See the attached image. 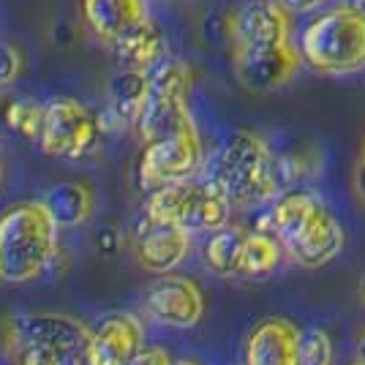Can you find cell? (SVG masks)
<instances>
[{
	"label": "cell",
	"mask_w": 365,
	"mask_h": 365,
	"mask_svg": "<svg viewBox=\"0 0 365 365\" xmlns=\"http://www.w3.org/2000/svg\"><path fill=\"white\" fill-rule=\"evenodd\" d=\"M254 229L273 235L284 251L305 270H319L341 257L346 229L330 205L311 188H289L264 205Z\"/></svg>",
	"instance_id": "6da1fadb"
},
{
	"label": "cell",
	"mask_w": 365,
	"mask_h": 365,
	"mask_svg": "<svg viewBox=\"0 0 365 365\" xmlns=\"http://www.w3.org/2000/svg\"><path fill=\"white\" fill-rule=\"evenodd\" d=\"M278 155L254 131H235L218 148L207 178L221 185L232 207H264L281 194Z\"/></svg>",
	"instance_id": "7a4b0ae2"
},
{
	"label": "cell",
	"mask_w": 365,
	"mask_h": 365,
	"mask_svg": "<svg viewBox=\"0 0 365 365\" xmlns=\"http://www.w3.org/2000/svg\"><path fill=\"white\" fill-rule=\"evenodd\" d=\"M14 365H91V327L66 314H25L9 322Z\"/></svg>",
	"instance_id": "3957f363"
},
{
	"label": "cell",
	"mask_w": 365,
	"mask_h": 365,
	"mask_svg": "<svg viewBox=\"0 0 365 365\" xmlns=\"http://www.w3.org/2000/svg\"><path fill=\"white\" fill-rule=\"evenodd\" d=\"M303 63L324 76H349L365 71V11L338 3L308 19L300 33Z\"/></svg>",
	"instance_id": "277c9868"
},
{
	"label": "cell",
	"mask_w": 365,
	"mask_h": 365,
	"mask_svg": "<svg viewBox=\"0 0 365 365\" xmlns=\"http://www.w3.org/2000/svg\"><path fill=\"white\" fill-rule=\"evenodd\" d=\"M58 251V224L44 202H19L0 215V273L9 284H28L44 273Z\"/></svg>",
	"instance_id": "5b68a950"
},
{
	"label": "cell",
	"mask_w": 365,
	"mask_h": 365,
	"mask_svg": "<svg viewBox=\"0 0 365 365\" xmlns=\"http://www.w3.org/2000/svg\"><path fill=\"white\" fill-rule=\"evenodd\" d=\"M145 213L153 218L172 221L178 227L188 229L191 235H199V232L210 235L229 224L232 202L215 180L191 178V180L172 182V185L150 191Z\"/></svg>",
	"instance_id": "8992f818"
},
{
	"label": "cell",
	"mask_w": 365,
	"mask_h": 365,
	"mask_svg": "<svg viewBox=\"0 0 365 365\" xmlns=\"http://www.w3.org/2000/svg\"><path fill=\"white\" fill-rule=\"evenodd\" d=\"M101 134V118L93 115L82 101L58 96L44 104V128L38 145L49 158L79 161L98 148Z\"/></svg>",
	"instance_id": "52a82bcc"
},
{
	"label": "cell",
	"mask_w": 365,
	"mask_h": 365,
	"mask_svg": "<svg viewBox=\"0 0 365 365\" xmlns=\"http://www.w3.org/2000/svg\"><path fill=\"white\" fill-rule=\"evenodd\" d=\"M202 167H205V148L199 128L194 125L175 137L145 145L139 158V185L150 194L155 188L197 178Z\"/></svg>",
	"instance_id": "ba28073f"
},
{
	"label": "cell",
	"mask_w": 365,
	"mask_h": 365,
	"mask_svg": "<svg viewBox=\"0 0 365 365\" xmlns=\"http://www.w3.org/2000/svg\"><path fill=\"white\" fill-rule=\"evenodd\" d=\"M235 74L248 91L273 93L289 85L303 68V55L294 41L267 46H243L235 49Z\"/></svg>",
	"instance_id": "9c48e42d"
},
{
	"label": "cell",
	"mask_w": 365,
	"mask_h": 365,
	"mask_svg": "<svg viewBox=\"0 0 365 365\" xmlns=\"http://www.w3.org/2000/svg\"><path fill=\"white\" fill-rule=\"evenodd\" d=\"M145 311L164 327L191 330L205 317V297L194 278L164 273L148 287Z\"/></svg>",
	"instance_id": "30bf717a"
},
{
	"label": "cell",
	"mask_w": 365,
	"mask_h": 365,
	"mask_svg": "<svg viewBox=\"0 0 365 365\" xmlns=\"http://www.w3.org/2000/svg\"><path fill=\"white\" fill-rule=\"evenodd\" d=\"M191 251V232L164 218H153L145 213L134 232V257L155 275L178 270Z\"/></svg>",
	"instance_id": "8fae6325"
},
{
	"label": "cell",
	"mask_w": 365,
	"mask_h": 365,
	"mask_svg": "<svg viewBox=\"0 0 365 365\" xmlns=\"http://www.w3.org/2000/svg\"><path fill=\"white\" fill-rule=\"evenodd\" d=\"M292 11L281 0H248L232 16V49L292 41Z\"/></svg>",
	"instance_id": "7c38bea8"
},
{
	"label": "cell",
	"mask_w": 365,
	"mask_h": 365,
	"mask_svg": "<svg viewBox=\"0 0 365 365\" xmlns=\"http://www.w3.org/2000/svg\"><path fill=\"white\" fill-rule=\"evenodd\" d=\"M303 330L287 317H264L245 335V365H303L300 357Z\"/></svg>",
	"instance_id": "4fadbf2b"
},
{
	"label": "cell",
	"mask_w": 365,
	"mask_h": 365,
	"mask_svg": "<svg viewBox=\"0 0 365 365\" xmlns=\"http://www.w3.org/2000/svg\"><path fill=\"white\" fill-rule=\"evenodd\" d=\"M145 346V330L134 314L115 311L91 327V365H131Z\"/></svg>",
	"instance_id": "5bb4252c"
},
{
	"label": "cell",
	"mask_w": 365,
	"mask_h": 365,
	"mask_svg": "<svg viewBox=\"0 0 365 365\" xmlns=\"http://www.w3.org/2000/svg\"><path fill=\"white\" fill-rule=\"evenodd\" d=\"M150 98V76L139 68H123L109 79V101L101 118V128H128L137 125L142 109Z\"/></svg>",
	"instance_id": "9a60e30c"
},
{
	"label": "cell",
	"mask_w": 365,
	"mask_h": 365,
	"mask_svg": "<svg viewBox=\"0 0 365 365\" xmlns=\"http://www.w3.org/2000/svg\"><path fill=\"white\" fill-rule=\"evenodd\" d=\"M194 115L188 107V98L185 96H172V93H155L150 91V98L142 109L137 120V134L139 139L148 145V142H158V139L175 137L180 131L194 128Z\"/></svg>",
	"instance_id": "2e32d148"
},
{
	"label": "cell",
	"mask_w": 365,
	"mask_h": 365,
	"mask_svg": "<svg viewBox=\"0 0 365 365\" xmlns=\"http://www.w3.org/2000/svg\"><path fill=\"white\" fill-rule=\"evenodd\" d=\"M82 16L101 41L115 44L150 14L148 0H82Z\"/></svg>",
	"instance_id": "e0dca14e"
},
{
	"label": "cell",
	"mask_w": 365,
	"mask_h": 365,
	"mask_svg": "<svg viewBox=\"0 0 365 365\" xmlns=\"http://www.w3.org/2000/svg\"><path fill=\"white\" fill-rule=\"evenodd\" d=\"M115 52L125 68L150 71L155 63L167 58V36L148 16L145 22H139L137 28H131L115 41Z\"/></svg>",
	"instance_id": "ac0fdd59"
},
{
	"label": "cell",
	"mask_w": 365,
	"mask_h": 365,
	"mask_svg": "<svg viewBox=\"0 0 365 365\" xmlns=\"http://www.w3.org/2000/svg\"><path fill=\"white\" fill-rule=\"evenodd\" d=\"M44 207L46 213L52 215V221L58 224V229H74L82 227L93 215V188L88 182L79 180H66L52 185L44 194Z\"/></svg>",
	"instance_id": "d6986e66"
},
{
	"label": "cell",
	"mask_w": 365,
	"mask_h": 365,
	"mask_svg": "<svg viewBox=\"0 0 365 365\" xmlns=\"http://www.w3.org/2000/svg\"><path fill=\"white\" fill-rule=\"evenodd\" d=\"M245 237H248V229L237 227V224H227V227L210 232L202 245L205 267L224 278H237V264H240Z\"/></svg>",
	"instance_id": "ffe728a7"
},
{
	"label": "cell",
	"mask_w": 365,
	"mask_h": 365,
	"mask_svg": "<svg viewBox=\"0 0 365 365\" xmlns=\"http://www.w3.org/2000/svg\"><path fill=\"white\" fill-rule=\"evenodd\" d=\"M284 245L275 240L273 235L262 229H248V237L243 243L240 264H237V278H267L275 273L281 264Z\"/></svg>",
	"instance_id": "44dd1931"
},
{
	"label": "cell",
	"mask_w": 365,
	"mask_h": 365,
	"mask_svg": "<svg viewBox=\"0 0 365 365\" xmlns=\"http://www.w3.org/2000/svg\"><path fill=\"white\" fill-rule=\"evenodd\" d=\"M3 120L16 137L38 142L41 128H44V104L36 98H28V96H16L11 101H6Z\"/></svg>",
	"instance_id": "7402d4cb"
},
{
	"label": "cell",
	"mask_w": 365,
	"mask_h": 365,
	"mask_svg": "<svg viewBox=\"0 0 365 365\" xmlns=\"http://www.w3.org/2000/svg\"><path fill=\"white\" fill-rule=\"evenodd\" d=\"M150 91L155 93H172V96H191V85H194V74H191V66L180 58H172L167 55L164 61H158L150 71Z\"/></svg>",
	"instance_id": "603a6c76"
},
{
	"label": "cell",
	"mask_w": 365,
	"mask_h": 365,
	"mask_svg": "<svg viewBox=\"0 0 365 365\" xmlns=\"http://www.w3.org/2000/svg\"><path fill=\"white\" fill-rule=\"evenodd\" d=\"M278 182H281V191H289V188H303L308 180H314L322 169V158L311 150H294L278 155Z\"/></svg>",
	"instance_id": "cb8c5ba5"
},
{
	"label": "cell",
	"mask_w": 365,
	"mask_h": 365,
	"mask_svg": "<svg viewBox=\"0 0 365 365\" xmlns=\"http://www.w3.org/2000/svg\"><path fill=\"white\" fill-rule=\"evenodd\" d=\"M303 365H335V344L324 327H308L300 335Z\"/></svg>",
	"instance_id": "d4e9b609"
},
{
	"label": "cell",
	"mask_w": 365,
	"mask_h": 365,
	"mask_svg": "<svg viewBox=\"0 0 365 365\" xmlns=\"http://www.w3.org/2000/svg\"><path fill=\"white\" fill-rule=\"evenodd\" d=\"M22 66H25L22 52H19L14 44L0 41V88L16 82V76L22 74Z\"/></svg>",
	"instance_id": "484cf974"
},
{
	"label": "cell",
	"mask_w": 365,
	"mask_h": 365,
	"mask_svg": "<svg viewBox=\"0 0 365 365\" xmlns=\"http://www.w3.org/2000/svg\"><path fill=\"white\" fill-rule=\"evenodd\" d=\"M131 365H175V360L161 346H142V351L131 360Z\"/></svg>",
	"instance_id": "4316f807"
},
{
	"label": "cell",
	"mask_w": 365,
	"mask_h": 365,
	"mask_svg": "<svg viewBox=\"0 0 365 365\" xmlns=\"http://www.w3.org/2000/svg\"><path fill=\"white\" fill-rule=\"evenodd\" d=\"M287 9H289L292 14H308V11H317L322 9L327 0H281Z\"/></svg>",
	"instance_id": "83f0119b"
},
{
	"label": "cell",
	"mask_w": 365,
	"mask_h": 365,
	"mask_svg": "<svg viewBox=\"0 0 365 365\" xmlns=\"http://www.w3.org/2000/svg\"><path fill=\"white\" fill-rule=\"evenodd\" d=\"M357 191L365 199V158L360 161V167H357Z\"/></svg>",
	"instance_id": "f1b7e54d"
},
{
	"label": "cell",
	"mask_w": 365,
	"mask_h": 365,
	"mask_svg": "<svg viewBox=\"0 0 365 365\" xmlns=\"http://www.w3.org/2000/svg\"><path fill=\"white\" fill-rule=\"evenodd\" d=\"M341 3H346V6L357 9V11H365V0H341Z\"/></svg>",
	"instance_id": "f546056e"
},
{
	"label": "cell",
	"mask_w": 365,
	"mask_h": 365,
	"mask_svg": "<svg viewBox=\"0 0 365 365\" xmlns=\"http://www.w3.org/2000/svg\"><path fill=\"white\" fill-rule=\"evenodd\" d=\"M357 360H360V363H365V335L360 338V346H357Z\"/></svg>",
	"instance_id": "4dcf8cb0"
},
{
	"label": "cell",
	"mask_w": 365,
	"mask_h": 365,
	"mask_svg": "<svg viewBox=\"0 0 365 365\" xmlns=\"http://www.w3.org/2000/svg\"><path fill=\"white\" fill-rule=\"evenodd\" d=\"M357 289H360V297H363V303H365V273L360 275V284H357Z\"/></svg>",
	"instance_id": "1f68e13d"
},
{
	"label": "cell",
	"mask_w": 365,
	"mask_h": 365,
	"mask_svg": "<svg viewBox=\"0 0 365 365\" xmlns=\"http://www.w3.org/2000/svg\"><path fill=\"white\" fill-rule=\"evenodd\" d=\"M175 365H199L197 360H188V357H185V360H175Z\"/></svg>",
	"instance_id": "d6a6232c"
},
{
	"label": "cell",
	"mask_w": 365,
	"mask_h": 365,
	"mask_svg": "<svg viewBox=\"0 0 365 365\" xmlns=\"http://www.w3.org/2000/svg\"><path fill=\"white\" fill-rule=\"evenodd\" d=\"M0 182H3V161H0Z\"/></svg>",
	"instance_id": "836d02e7"
},
{
	"label": "cell",
	"mask_w": 365,
	"mask_h": 365,
	"mask_svg": "<svg viewBox=\"0 0 365 365\" xmlns=\"http://www.w3.org/2000/svg\"><path fill=\"white\" fill-rule=\"evenodd\" d=\"M349 365H365V363H360V360H354V363H349Z\"/></svg>",
	"instance_id": "e575fe53"
},
{
	"label": "cell",
	"mask_w": 365,
	"mask_h": 365,
	"mask_svg": "<svg viewBox=\"0 0 365 365\" xmlns=\"http://www.w3.org/2000/svg\"><path fill=\"white\" fill-rule=\"evenodd\" d=\"M0 281H3V273H0Z\"/></svg>",
	"instance_id": "d590c367"
}]
</instances>
